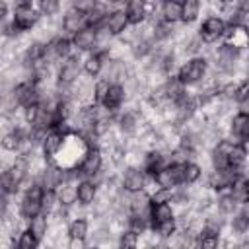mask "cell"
<instances>
[{"instance_id": "1", "label": "cell", "mask_w": 249, "mask_h": 249, "mask_svg": "<svg viewBox=\"0 0 249 249\" xmlns=\"http://www.w3.org/2000/svg\"><path fill=\"white\" fill-rule=\"evenodd\" d=\"M208 70H210V62L204 54H196V56H189L185 58L177 70H175V76L187 86V88H195L198 86L206 76H208Z\"/></svg>"}, {"instance_id": "2", "label": "cell", "mask_w": 249, "mask_h": 249, "mask_svg": "<svg viewBox=\"0 0 249 249\" xmlns=\"http://www.w3.org/2000/svg\"><path fill=\"white\" fill-rule=\"evenodd\" d=\"M80 76H82V56H80V53H72V54H68V56L56 66L54 89H56V91L68 89Z\"/></svg>"}, {"instance_id": "3", "label": "cell", "mask_w": 249, "mask_h": 249, "mask_svg": "<svg viewBox=\"0 0 249 249\" xmlns=\"http://www.w3.org/2000/svg\"><path fill=\"white\" fill-rule=\"evenodd\" d=\"M41 198H43V187L37 181H31L27 187H23V193L19 196L18 214L27 222L35 214L41 212Z\"/></svg>"}, {"instance_id": "4", "label": "cell", "mask_w": 249, "mask_h": 249, "mask_svg": "<svg viewBox=\"0 0 249 249\" xmlns=\"http://www.w3.org/2000/svg\"><path fill=\"white\" fill-rule=\"evenodd\" d=\"M99 171H103V152H101V148L97 144H91L86 150V154L80 160V163L76 165L74 173L80 179H89V177L97 175Z\"/></svg>"}, {"instance_id": "5", "label": "cell", "mask_w": 249, "mask_h": 249, "mask_svg": "<svg viewBox=\"0 0 249 249\" xmlns=\"http://www.w3.org/2000/svg\"><path fill=\"white\" fill-rule=\"evenodd\" d=\"M156 187L177 189L183 185V161H167L152 179Z\"/></svg>"}, {"instance_id": "6", "label": "cell", "mask_w": 249, "mask_h": 249, "mask_svg": "<svg viewBox=\"0 0 249 249\" xmlns=\"http://www.w3.org/2000/svg\"><path fill=\"white\" fill-rule=\"evenodd\" d=\"M224 31H226V21L222 19V16L210 14V16H206V18L202 19V23L198 25L196 35L200 37V41H202L204 45H214V43H218V41L222 39Z\"/></svg>"}, {"instance_id": "7", "label": "cell", "mask_w": 249, "mask_h": 249, "mask_svg": "<svg viewBox=\"0 0 249 249\" xmlns=\"http://www.w3.org/2000/svg\"><path fill=\"white\" fill-rule=\"evenodd\" d=\"M12 97L16 99L18 107H25L31 103L41 101V88L33 80H19L12 88Z\"/></svg>"}, {"instance_id": "8", "label": "cell", "mask_w": 249, "mask_h": 249, "mask_svg": "<svg viewBox=\"0 0 249 249\" xmlns=\"http://www.w3.org/2000/svg\"><path fill=\"white\" fill-rule=\"evenodd\" d=\"M148 183H150V177L144 173V169L140 165H128L124 169V173L121 175V189L124 193L142 191L148 187Z\"/></svg>"}, {"instance_id": "9", "label": "cell", "mask_w": 249, "mask_h": 249, "mask_svg": "<svg viewBox=\"0 0 249 249\" xmlns=\"http://www.w3.org/2000/svg\"><path fill=\"white\" fill-rule=\"evenodd\" d=\"M12 21L16 23V27L21 31V33H27V31H33L39 21H41V14L35 6H25V8H14L12 12Z\"/></svg>"}, {"instance_id": "10", "label": "cell", "mask_w": 249, "mask_h": 249, "mask_svg": "<svg viewBox=\"0 0 249 249\" xmlns=\"http://www.w3.org/2000/svg\"><path fill=\"white\" fill-rule=\"evenodd\" d=\"M70 41H72V47L76 53H91L99 47V35H97V29L95 27H89L86 25L84 29L76 31L74 35H70Z\"/></svg>"}, {"instance_id": "11", "label": "cell", "mask_w": 249, "mask_h": 249, "mask_svg": "<svg viewBox=\"0 0 249 249\" xmlns=\"http://www.w3.org/2000/svg\"><path fill=\"white\" fill-rule=\"evenodd\" d=\"M115 124L119 128L121 134L124 136H136L140 130V111L138 109H124V111H117L115 115Z\"/></svg>"}, {"instance_id": "12", "label": "cell", "mask_w": 249, "mask_h": 249, "mask_svg": "<svg viewBox=\"0 0 249 249\" xmlns=\"http://www.w3.org/2000/svg\"><path fill=\"white\" fill-rule=\"evenodd\" d=\"M103 27H105V31H107L111 37H121V35H124V33L128 31V27H130L124 10H123V8H111L109 14H107V18H105V21H103Z\"/></svg>"}, {"instance_id": "13", "label": "cell", "mask_w": 249, "mask_h": 249, "mask_svg": "<svg viewBox=\"0 0 249 249\" xmlns=\"http://www.w3.org/2000/svg\"><path fill=\"white\" fill-rule=\"evenodd\" d=\"M228 138L231 142H245L249 140V115L247 113H235L230 117L228 123Z\"/></svg>"}, {"instance_id": "14", "label": "cell", "mask_w": 249, "mask_h": 249, "mask_svg": "<svg viewBox=\"0 0 249 249\" xmlns=\"http://www.w3.org/2000/svg\"><path fill=\"white\" fill-rule=\"evenodd\" d=\"M99 185L91 179H78L76 181V204L80 206H91L97 200Z\"/></svg>"}, {"instance_id": "15", "label": "cell", "mask_w": 249, "mask_h": 249, "mask_svg": "<svg viewBox=\"0 0 249 249\" xmlns=\"http://www.w3.org/2000/svg\"><path fill=\"white\" fill-rule=\"evenodd\" d=\"M124 101H126V88L123 84H109V89L101 101V107L107 109L109 113H117L121 111Z\"/></svg>"}, {"instance_id": "16", "label": "cell", "mask_w": 249, "mask_h": 249, "mask_svg": "<svg viewBox=\"0 0 249 249\" xmlns=\"http://www.w3.org/2000/svg\"><path fill=\"white\" fill-rule=\"evenodd\" d=\"M86 25H88V18H86V14H82V12L74 10V8L66 10L64 16H62V19H60V31L66 33L68 37L74 35L76 31L84 29Z\"/></svg>"}, {"instance_id": "17", "label": "cell", "mask_w": 249, "mask_h": 249, "mask_svg": "<svg viewBox=\"0 0 249 249\" xmlns=\"http://www.w3.org/2000/svg\"><path fill=\"white\" fill-rule=\"evenodd\" d=\"M235 177H239V175H233L230 169H212V171L208 173V177H206V187H208L212 193L228 191Z\"/></svg>"}, {"instance_id": "18", "label": "cell", "mask_w": 249, "mask_h": 249, "mask_svg": "<svg viewBox=\"0 0 249 249\" xmlns=\"http://www.w3.org/2000/svg\"><path fill=\"white\" fill-rule=\"evenodd\" d=\"M124 14H126V19L128 23L134 27V25H142L148 18V0H128L124 4Z\"/></svg>"}, {"instance_id": "19", "label": "cell", "mask_w": 249, "mask_h": 249, "mask_svg": "<svg viewBox=\"0 0 249 249\" xmlns=\"http://www.w3.org/2000/svg\"><path fill=\"white\" fill-rule=\"evenodd\" d=\"M45 45L47 41H41V39H31L29 43L23 45V51H21V64H33L37 60H41L45 56Z\"/></svg>"}, {"instance_id": "20", "label": "cell", "mask_w": 249, "mask_h": 249, "mask_svg": "<svg viewBox=\"0 0 249 249\" xmlns=\"http://www.w3.org/2000/svg\"><path fill=\"white\" fill-rule=\"evenodd\" d=\"M171 218H175V208L171 202H156V204L152 202V206H150V230L161 222L171 220Z\"/></svg>"}, {"instance_id": "21", "label": "cell", "mask_w": 249, "mask_h": 249, "mask_svg": "<svg viewBox=\"0 0 249 249\" xmlns=\"http://www.w3.org/2000/svg\"><path fill=\"white\" fill-rule=\"evenodd\" d=\"M230 228H231V233H235V235H241V237L247 235V231H249V210H247V204H241L231 214Z\"/></svg>"}, {"instance_id": "22", "label": "cell", "mask_w": 249, "mask_h": 249, "mask_svg": "<svg viewBox=\"0 0 249 249\" xmlns=\"http://www.w3.org/2000/svg\"><path fill=\"white\" fill-rule=\"evenodd\" d=\"M25 226H27V228L33 231V235L43 243V239L47 237V233H49V230H51V220H49L47 214L39 212V214H35L33 218H29V220L25 222Z\"/></svg>"}, {"instance_id": "23", "label": "cell", "mask_w": 249, "mask_h": 249, "mask_svg": "<svg viewBox=\"0 0 249 249\" xmlns=\"http://www.w3.org/2000/svg\"><path fill=\"white\" fill-rule=\"evenodd\" d=\"M88 233H89V222L86 216H74L68 222L66 228L68 239H88Z\"/></svg>"}, {"instance_id": "24", "label": "cell", "mask_w": 249, "mask_h": 249, "mask_svg": "<svg viewBox=\"0 0 249 249\" xmlns=\"http://www.w3.org/2000/svg\"><path fill=\"white\" fill-rule=\"evenodd\" d=\"M214 206H216V210H218L220 214H224V216H231L241 204H237V200L231 196L230 191H220V193H216Z\"/></svg>"}, {"instance_id": "25", "label": "cell", "mask_w": 249, "mask_h": 249, "mask_svg": "<svg viewBox=\"0 0 249 249\" xmlns=\"http://www.w3.org/2000/svg\"><path fill=\"white\" fill-rule=\"evenodd\" d=\"M202 12V0H185L181 4V23L191 25L200 18Z\"/></svg>"}, {"instance_id": "26", "label": "cell", "mask_w": 249, "mask_h": 249, "mask_svg": "<svg viewBox=\"0 0 249 249\" xmlns=\"http://www.w3.org/2000/svg\"><path fill=\"white\" fill-rule=\"evenodd\" d=\"M228 191H230L231 196L237 200V204H247V202H249V181H247V175L235 177Z\"/></svg>"}, {"instance_id": "27", "label": "cell", "mask_w": 249, "mask_h": 249, "mask_svg": "<svg viewBox=\"0 0 249 249\" xmlns=\"http://www.w3.org/2000/svg\"><path fill=\"white\" fill-rule=\"evenodd\" d=\"M160 19L167 23H181V4L171 0H160Z\"/></svg>"}, {"instance_id": "28", "label": "cell", "mask_w": 249, "mask_h": 249, "mask_svg": "<svg viewBox=\"0 0 249 249\" xmlns=\"http://www.w3.org/2000/svg\"><path fill=\"white\" fill-rule=\"evenodd\" d=\"M202 177V165L196 160H187L183 161V185L191 187L195 183H198Z\"/></svg>"}, {"instance_id": "29", "label": "cell", "mask_w": 249, "mask_h": 249, "mask_svg": "<svg viewBox=\"0 0 249 249\" xmlns=\"http://www.w3.org/2000/svg\"><path fill=\"white\" fill-rule=\"evenodd\" d=\"M16 245L19 247V249H35V247H39L41 245V241L33 235V231L25 226L21 231H19V235H18V239H16Z\"/></svg>"}, {"instance_id": "30", "label": "cell", "mask_w": 249, "mask_h": 249, "mask_svg": "<svg viewBox=\"0 0 249 249\" xmlns=\"http://www.w3.org/2000/svg\"><path fill=\"white\" fill-rule=\"evenodd\" d=\"M62 8V2L60 0H39V14L41 18H47V19H53L54 16H58Z\"/></svg>"}, {"instance_id": "31", "label": "cell", "mask_w": 249, "mask_h": 249, "mask_svg": "<svg viewBox=\"0 0 249 249\" xmlns=\"http://www.w3.org/2000/svg\"><path fill=\"white\" fill-rule=\"evenodd\" d=\"M41 109H43V107H41V101L21 107V119H23V123H25L27 126H33V124L37 123L39 115H41Z\"/></svg>"}, {"instance_id": "32", "label": "cell", "mask_w": 249, "mask_h": 249, "mask_svg": "<svg viewBox=\"0 0 249 249\" xmlns=\"http://www.w3.org/2000/svg\"><path fill=\"white\" fill-rule=\"evenodd\" d=\"M140 243V235L128 228H124L121 233H119V239H117V245L119 247H136Z\"/></svg>"}, {"instance_id": "33", "label": "cell", "mask_w": 249, "mask_h": 249, "mask_svg": "<svg viewBox=\"0 0 249 249\" xmlns=\"http://www.w3.org/2000/svg\"><path fill=\"white\" fill-rule=\"evenodd\" d=\"M109 80H105V78H99L95 84H93V93H91V101L93 103H97V105H101V101H103V97H105V93H107V89H109Z\"/></svg>"}, {"instance_id": "34", "label": "cell", "mask_w": 249, "mask_h": 249, "mask_svg": "<svg viewBox=\"0 0 249 249\" xmlns=\"http://www.w3.org/2000/svg\"><path fill=\"white\" fill-rule=\"evenodd\" d=\"M97 4H99V0H72L70 8H74V10L82 12V14H89Z\"/></svg>"}, {"instance_id": "35", "label": "cell", "mask_w": 249, "mask_h": 249, "mask_svg": "<svg viewBox=\"0 0 249 249\" xmlns=\"http://www.w3.org/2000/svg\"><path fill=\"white\" fill-rule=\"evenodd\" d=\"M12 10L14 8H25V6H33V0H10Z\"/></svg>"}, {"instance_id": "36", "label": "cell", "mask_w": 249, "mask_h": 249, "mask_svg": "<svg viewBox=\"0 0 249 249\" xmlns=\"http://www.w3.org/2000/svg\"><path fill=\"white\" fill-rule=\"evenodd\" d=\"M8 12H10V4L6 0H0V21L8 18Z\"/></svg>"}, {"instance_id": "37", "label": "cell", "mask_w": 249, "mask_h": 249, "mask_svg": "<svg viewBox=\"0 0 249 249\" xmlns=\"http://www.w3.org/2000/svg\"><path fill=\"white\" fill-rule=\"evenodd\" d=\"M103 2H107L109 8H124V4H126L128 0H103Z\"/></svg>"}, {"instance_id": "38", "label": "cell", "mask_w": 249, "mask_h": 249, "mask_svg": "<svg viewBox=\"0 0 249 249\" xmlns=\"http://www.w3.org/2000/svg\"><path fill=\"white\" fill-rule=\"evenodd\" d=\"M171 2H175V4H183L185 0H171Z\"/></svg>"}, {"instance_id": "39", "label": "cell", "mask_w": 249, "mask_h": 249, "mask_svg": "<svg viewBox=\"0 0 249 249\" xmlns=\"http://www.w3.org/2000/svg\"><path fill=\"white\" fill-rule=\"evenodd\" d=\"M222 2H231V0H222Z\"/></svg>"}, {"instance_id": "40", "label": "cell", "mask_w": 249, "mask_h": 249, "mask_svg": "<svg viewBox=\"0 0 249 249\" xmlns=\"http://www.w3.org/2000/svg\"><path fill=\"white\" fill-rule=\"evenodd\" d=\"M0 196H2V191H0Z\"/></svg>"}]
</instances>
